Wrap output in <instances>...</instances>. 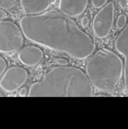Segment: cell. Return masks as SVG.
Segmentation results:
<instances>
[{
	"label": "cell",
	"mask_w": 128,
	"mask_h": 129,
	"mask_svg": "<svg viewBox=\"0 0 128 129\" xmlns=\"http://www.w3.org/2000/svg\"><path fill=\"white\" fill-rule=\"evenodd\" d=\"M51 0H20V6L26 16H35L45 13Z\"/></svg>",
	"instance_id": "10"
},
{
	"label": "cell",
	"mask_w": 128,
	"mask_h": 129,
	"mask_svg": "<svg viewBox=\"0 0 128 129\" xmlns=\"http://www.w3.org/2000/svg\"><path fill=\"white\" fill-rule=\"evenodd\" d=\"M29 97H90L92 84L86 74L71 66L53 67L41 82L34 83Z\"/></svg>",
	"instance_id": "2"
},
{
	"label": "cell",
	"mask_w": 128,
	"mask_h": 129,
	"mask_svg": "<svg viewBox=\"0 0 128 129\" xmlns=\"http://www.w3.org/2000/svg\"><path fill=\"white\" fill-rule=\"evenodd\" d=\"M115 19V5L113 2L107 3L95 15L92 21L93 33L97 38H106L110 34Z\"/></svg>",
	"instance_id": "5"
},
{
	"label": "cell",
	"mask_w": 128,
	"mask_h": 129,
	"mask_svg": "<svg viewBox=\"0 0 128 129\" xmlns=\"http://www.w3.org/2000/svg\"><path fill=\"white\" fill-rule=\"evenodd\" d=\"M115 48L117 52L124 57V84L125 89L128 94V21L126 26L122 29V31L115 39Z\"/></svg>",
	"instance_id": "7"
},
{
	"label": "cell",
	"mask_w": 128,
	"mask_h": 129,
	"mask_svg": "<svg viewBox=\"0 0 128 129\" xmlns=\"http://www.w3.org/2000/svg\"><path fill=\"white\" fill-rule=\"evenodd\" d=\"M127 24V17L125 15H120L116 19V28L117 29H123Z\"/></svg>",
	"instance_id": "12"
},
{
	"label": "cell",
	"mask_w": 128,
	"mask_h": 129,
	"mask_svg": "<svg viewBox=\"0 0 128 129\" xmlns=\"http://www.w3.org/2000/svg\"><path fill=\"white\" fill-rule=\"evenodd\" d=\"M81 23H82V26L83 27H86V26L88 25V23H89V19L87 17H83V19L81 20Z\"/></svg>",
	"instance_id": "16"
},
{
	"label": "cell",
	"mask_w": 128,
	"mask_h": 129,
	"mask_svg": "<svg viewBox=\"0 0 128 129\" xmlns=\"http://www.w3.org/2000/svg\"><path fill=\"white\" fill-rule=\"evenodd\" d=\"M54 61H55L56 63H58V64H61V65H66V64H67V61H66L65 59H63V58H56Z\"/></svg>",
	"instance_id": "18"
},
{
	"label": "cell",
	"mask_w": 128,
	"mask_h": 129,
	"mask_svg": "<svg viewBox=\"0 0 128 129\" xmlns=\"http://www.w3.org/2000/svg\"><path fill=\"white\" fill-rule=\"evenodd\" d=\"M19 61L25 66L33 67L38 65L44 56L43 51L35 46H27L20 50L19 52Z\"/></svg>",
	"instance_id": "9"
},
{
	"label": "cell",
	"mask_w": 128,
	"mask_h": 129,
	"mask_svg": "<svg viewBox=\"0 0 128 129\" xmlns=\"http://www.w3.org/2000/svg\"><path fill=\"white\" fill-rule=\"evenodd\" d=\"M124 64L121 58L107 50H99L88 59L85 72L92 86L100 91H112L119 84Z\"/></svg>",
	"instance_id": "3"
},
{
	"label": "cell",
	"mask_w": 128,
	"mask_h": 129,
	"mask_svg": "<svg viewBox=\"0 0 128 129\" xmlns=\"http://www.w3.org/2000/svg\"><path fill=\"white\" fill-rule=\"evenodd\" d=\"M55 1H57V0H51V2H55Z\"/></svg>",
	"instance_id": "20"
},
{
	"label": "cell",
	"mask_w": 128,
	"mask_h": 129,
	"mask_svg": "<svg viewBox=\"0 0 128 129\" xmlns=\"http://www.w3.org/2000/svg\"><path fill=\"white\" fill-rule=\"evenodd\" d=\"M91 3L95 9H101L107 4V0H91Z\"/></svg>",
	"instance_id": "13"
},
{
	"label": "cell",
	"mask_w": 128,
	"mask_h": 129,
	"mask_svg": "<svg viewBox=\"0 0 128 129\" xmlns=\"http://www.w3.org/2000/svg\"><path fill=\"white\" fill-rule=\"evenodd\" d=\"M28 79V73L24 68L19 66H13L9 68L1 76L0 85L6 92H14L26 83Z\"/></svg>",
	"instance_id": "6"
},
{
	"label": "cell",
	"mask_w": 128,
	"mask_h": 129,
	"mask_svg": "<svg viewBox=\"0 0 128 129\" xmlns=\"http://www.w3.org/2000/svg\"><path fill=\"white\" fill-rule=\"evenodd\" d=\"M19 24L29 41L65 52L73 58H87L95 50V44L89 36L83 32L70 17L59 10L22 17Z\"/></svg>",
	"instance_id": "1"
},
{
	"label": "cell",
	"mask_w": 128,
	"mask_h": 129,
	"mask_svg": "<svg viewBox=\"0 0 128 129\" xmlns=\"http://www.w3.org/2000/svg\"><path fill=\"white\" fill-rule=\"evenodd\" d=\"M118 4L121 9H125L128 6V0H118Z\"/></svg>",
	"instance_id": "17"
},
{
	"label": "cell",
	"mask_w": 128,
	"mask_h": 129,
	"mask_svg": "<svg viewBox=\"0 0 128 129\" xmlns=\"http://www.w3.org/2000/svg\"><path fill=\"white\" fill-rule=\"evenodd\" d=\"M88 0H59L58 9L70 18H77L84 12Z\"/></svg>",
	"instance_id": "8"
},
{
	"label": "cell",
	"mask_w": 128,
	"mask_h": 129,
	"mask_svg": "<svg viewBox=\"0 0 128 129\" xmlns=\"http://www.w3.org/2000/svg\"><path fill=\"white\" fill-rule=\"evenodd\" d=\"M6 17H7V14L5 12V10L1 8V10H0V19H1V20H4V19Z\"/></svg>",
	"instance_id": "19"
},
{
	"label": "cell",
	"mask_w": 128,
	"mask_h": 129,
	"mask_svg": "<svg viewBox=\"0 0 128 129\" xmlns=\"http://www.w3.org/2000/svg\"><path fill=\"white\" fill-rule=\"evenodd\" d=\"M6 68H7L6 61H5L4 58L1 56V57H0V75H1V76L6 72Z\"/></svg>",
	"instance_id": "14"
},
{
	"label": "cell",
	"mask_w": 128,
	"mask_h": 129,
	"mask_svg": "<svg viewBox=\"0 0 128 129\" xmlns=\"http://www.w3.org/2000/svg\"><path fill=\"white\" fill-rule=\"evenodd\" d=\"M17 0H0V6L2 9L11 11L13 7L16 5Z\"/></svg>",
	"instance_id": "11"
},
{
	"label": "cell",
	"mask_w": 128,
	"mask_h": 129,
	"mask_svg": "<svg viewBox=\"0 0 128 129\" xmlns=\"http://www.w3.org/2000/svg\"><path fill=\"white\" fill-rule=\"evenodd\" d=\"M22 31L13 21L1 20L0 22V51L10 53L19 51L23 43Z\"/></svg>",
	"instance_id": "4"
},
{
	"label": "cell",
	"mask_w": 128,
	"mask_h": 129,
	"mask_svg": "<svg viewBox=\"0 0 128 129\" xmlns=\"http://www.w3.org/2000/svg\"><path fill=\"white\" fill-rule=\"evenodd\" d=\"M19 96H28V93H27V88L26 87H21L19 91Z\"/></svg>",
	"instance_id": "15"
}]
</instances>
